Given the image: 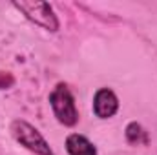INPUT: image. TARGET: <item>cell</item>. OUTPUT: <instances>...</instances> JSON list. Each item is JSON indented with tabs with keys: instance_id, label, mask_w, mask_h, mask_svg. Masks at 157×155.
Instances as JSON below:
<instances>
[{
	"instance_id": "obj_1",
	"label": "cell",
	"mask_w": 157,
	"mask_h": 155,
	"mask_svg": "<svg viewBox=\"0 0 157 155\" xmlns=\"http://www.w3.org/2000/svg\"><path fill=\"white\" fill-rule=\"evenodd\" d=\"M11 137L24 146L28 152L35 155H57L53 152V148L49 146V142L46 141V137L40 133L35 126H31L29 122L22 120V119H15L9 126Z\"/></svg>"
},
{
	"instance_id": "obj_3",
	"label": "cell",
	"mask_w": 157,
	"mask_h": 155,
	"mask_svg": "<svg viewBox=\"0 0 157 155\" xmlns=\"http://www.w3.org/2000/svg\"><path fill=\"white\" fill-rule=\"evenodd\" d=\"M13 7H17L28 20H31L33 24L44 28L46 31L55 33L60 26L53 7L48 2H15Z\"/></svg>"
},
{
	"instance_id": "obj_2",
	"label": "cell",
	"mask_w": 157,
	"mask_h": 155,
	"mask_svg": "<svg viewBox=\"0 0 157 155\" xmlns=\"http://www.w3.org/2000/svg\"><path fill=\"white\" fill-rule=\"evenodd\" d=\"M49 106L53 110L55 119L66 126V128H73L78 122V110L75 104V97L71 93V89L66 84H57L51 93H49Z\"/></svg>"
},
{
	"instance_id": "obj_4",
	"label": "cell",
	"mask_w": 157,
	"mask_h": 155,
	"mask_svg": "<svg viewBox=\"0 0 157 155\" xmlns=\"http://www.w3.org/2000/svg\"><path fill=\"white\" fill-rule=\"evenodd\" d=\"M119 112V99L113 89L99 88L93 95V113L99 119H112Z\"/></svg>"
},
{
	"instance_id": "obj_6",
	"label": "cell",
	"mask_w": 157,
	"mask_h": 155,
	"mask_svg": "<svg viewBox=\"0 0 157 155\" xmlns=\"http://www.w3.org/2000/svg\"><path fill=\"white\" fill-rule=\"evenodd\" d=\"M126 139L130 144H146L148 142V133L144 128L137 122H130L126 126Z\"/></svg>"
},
{
	"instance_id": "obj_5",
	"label": "cell",
	"mask_w": 157,
	"mask_h": 155,
	"mask_svg": "<svg viewBox=\"0 0 157 155\" xmlns=\"http://www.w3.org/2000/svg\"><path fill=\"white\" fill-rule=\"evenodd\" d=\"M66 152H68V155H99L95 144L80 133H70L68 135Z\"/></svg>"
}]
</instances>
